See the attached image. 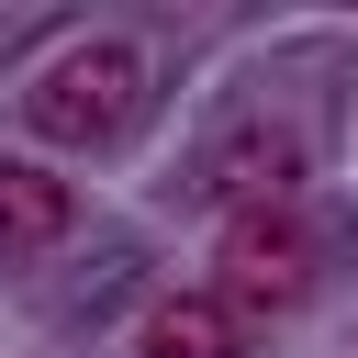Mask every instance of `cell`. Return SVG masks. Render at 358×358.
<instances>
[{"instance_id": "7a4b0ae2", "label": "cell", "mask_w": 358, "mask_h": 358, "mask_svg": "<svg viewBox=\"0 0 358 358\" xmlns=\"http://www.w3.org/2000/svg\"><path fill=\"white\" fill-rule=\"evenodd\" d=\"M313 268H324V246H313L302 201H291V213H224L213 291H224L235 313H291V302H313Z\"/></svg>"}, {"instance_id": "277c9868", "label": "cell", "mask_w": 358, "mask_h": 358, "mask_svg": "<svg viewBox=\"0 0 358 358\" xmlns=\"http://www.w3.org/2000/svg\"><path fill=\"white\" fill-rule=\"evenodd\" d=\"M235 336H246V313L224 291H168V302H145L134 358H235Z\"/></svg>"}, {"instance_id": "6da1fadb", "label": "cell", "mask_w": 358, "mask_h": 358, "mask_svg": "<svg viewBox=\"0 0 358 358\" xmlns=\"http://www.w3.org/2000/svg\"><path fill=\"white\" fill-rule=\"evenodd\" d=\"M145 90H157L145 45L78 34V45H56V56L22 78V123H34L45 145H123V134L145 123Z\"/></svg>"}, {"instance_id": "5b68a950", "label": "cell", "mask_w": 358, "mask_h": 358, "mask_svg": "<svg viewBox=\"0 0 358 358\" xmlns=\"http://www.w3.org/2000/svg\"><path fill=\"white\" fill-rule=\"evenodd\" d=\"M67 224H78V190H67L56 168H22V157H0V268H11V257H45Z\"/></svg>"}, {"instance_id": "3957f363", "label": "cell", "mask_w": 358, "mask_h": 358, "mask_svg": "<svg viewBox=\"0 0 358 358\" xmlns=\"http://www.w3.org/2000/svg\"><path fill=\"white\" fill-rule=\"evenodd\" d=\"M302 179H313V157H302V134L291 123H268V112H246V123H224L213 145H201V201H224V213H291L302 201Z\"/></svg>"}]
</instances>
